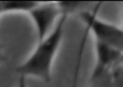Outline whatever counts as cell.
Masks as SVG:
<instances>
[{
    "label": "cell",
    "instance_id": "1",
    "mask_svg": "<svg viewBox=\"0 0 123 87\" xmlns=\"http://www.w3.org/2000/svg\"><path fill=\"white\" fill-rule=\"evenodd\" d=\"M68 13L64 12L60 17L51 32L38 42L32 54L16 67L19 76L36 78L45 83L51 82L53 64L62 40Z\"/></svg>",
    "mask_w": 123,
    "mask_h": 87
},
{
    "label": "cell",
    "instance_id": "3",
    "mask_svg": "<svg viewBox=\"0 0 123 87\" xmlns=\"http://www.w3.org/2000/svg\"><path fill=\"white\" fill-rule=\"evenodd\" d=\"M73 10L70 2H38L28 14L34 24L38 42L45 38L55 25L56 20L64 12Z\"/></svg>",
    "mask_w": 123,
    "mask_h": 87
},
{
    "label": "cell",
    "instance_id": "2",
    "mask_svg": "<svg viewBox=\"0 0 123 87\" xmlns=\"http://www.w3.org/2000/svg\"><path fill=\"white\" fill-rule=\"evenodd\" d=\"M102 2L92 12L84 11L80 14L86 28L93 34L95 41L114 48L123 54V28L99 19L97 13Z\"/></svg>",
    "mask_w": 123,
    "mask_h": 87
},
{
    "label": "cell",
    "instance_id": "4",
    "mask_svg": "<svg viewBox=\"0 0 123 87\" xmlns=\"http://www.w3.org/2000/svg\"><path fill=\"white\" fill-rule=\"evenodd\" d=\"M36 1H8L2 3L3 10L7 12L28 13L37 4Z\"/></svg>",
    "mask_w": 123,
    "mask_h": 87
},
{
    "label": "cell",
    "instance_id": "6",
    "mask_svg": "<svg viewBox=\"0 0 123 87\" xmlns=\"http://www.w3.org/2000/svg\"><path fill=\"white\" fill-rule=\"evenodd\" d=\"M122 16H123V11H122Z\"/></svg>",
    "mask_w": 123,
    "mask_h": 87
},
{
    "label": "cell",
    "instance_id": "5",
    "mask_svg": "<svg viewBox=\"0 0 123 87\" xmlns=\"http://www.w3.org/2000/svg\"><path fill=\"white\" fill-rule=\"evenodd\" d=\"M26 79L27 78H26L25 77L19 76V79L16 87H28L27 82H26Z\"/></svg>",
    "mask_w": 123,
    "mask_h": 87
}]
</instances>
